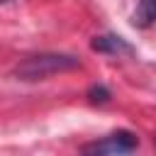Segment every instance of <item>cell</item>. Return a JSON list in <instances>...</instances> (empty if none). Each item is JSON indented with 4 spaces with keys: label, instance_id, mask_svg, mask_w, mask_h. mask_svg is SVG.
<instances>
[{
    "label": "cell",
    "instance_id": "7a4b0ae2",
    "mask_svg": "<svg viewBox=\"0 0 156 156\" xmlns=\"http://www.w3.org/2000/svg\"><path fill=\"white\" fill-rule=\"evenodd\" d=\"M136 136L127 129L112 132L107 136H102L100 141H93L83 149V156H129L136 149Z\"/></svg>",
    "mask_w": 156,
    "mask_h": 156
},
{
    "label": "cell",
    "instance_id": "3957f363",
    "mask_svg": "<svg viewBox=\"0 0 156 156\" xmlns=\"http://www.w3.org/2000/svg\"><path fill=\"white\" fill-rule=\"evenodd\" d=\"M90 49L98 51V54H110V56H134V46L119 37V34H102V37H95L90 41Z\"/></svg>",
    "mask_w": 156,
    "mask_h": 156
},
{
    "label": "cell",
    "instance_id": "8992f818",
    "mask_svg": "<svg viewBox=\"0 0 156 156\" xmlns=\"http://www.w3.org/2000/svg\"><path fill=\"white\" fill-rule=\"evenodd\" d=\"M2 2H10V0H0V5H2Z\"/></svg>",
    "mask_w": 156,
    "mask_h": 156
},
{
    "label": "cell",
    "instance_id": "277c9868",
    "mask_svg": "<svg viewBox=\"0 0 156 156\" xmlns=\"http://www.w3.org/2000/svg\"><path fill=\"white\" fill-rule=\"evenodd\" d=\"M156 22V0H139L134 12H132V24L144 29Z\"/></svg>",
    "mask_w": 156,
    "mask_h": 156
},
{
    "label": "cell",
    "instance_id": "6da1fadb",
    "mask_svg": "<svg viewBox=\"0 0 156 156\" xmlns=\"http://www.w3.org/2000/svg\"><path fill=\"white\" fill-rule=\"evenodd\" d=\"M78 66H80V58L73 54H34L17 63L15 76L24 83H34V80H46L63 71H73Z\"/></svg>",
    "mask_w": 156,
    "mask_h": 156
},
{
    "label": "cell",
    "instance_id": "5b68a950",
    "mask_svg": "<svg viewBox=\"0 0 156 156\" xmlns=\"http://www.w3.org/2000/svg\"><path fill=\"white\" fill-rule=\"evenodd\" d=\"M88 98H90V102H107L112 95H110V90L105 88V85H93L90 90H88Z\"/></svg>",
    "mask_w": 156,
    "mask_h": 156
}]
</instances>
